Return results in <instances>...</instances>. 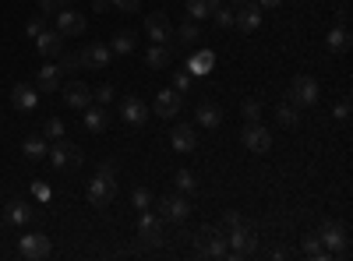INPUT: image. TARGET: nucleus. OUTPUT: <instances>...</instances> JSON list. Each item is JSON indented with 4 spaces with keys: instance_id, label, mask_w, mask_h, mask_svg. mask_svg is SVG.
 Returning <instances> with one entry per match:
<instances>
[{
    "instance_id": "1",
    "label": "nucleus",
    "mask_w": 353,
    "mask_h": 261,
    "mask_svg": "<svg viewBox=\"0 0 353 261\" xmlns=\"http://www.w3.org/2000/svg\"><path fill=\"white\" fill-rule=\"evenodd\" d=\"M85 198H88V205H92V209H110V205H113V198H117L113 163H103V166H99V173H96L92 180H88Z\"/></svg>"
},
{
    "instance_id": "2",
    "label": "nucleus",
    "mask_w": 353,
    "mask_h": 261,
    "mask_svg": "<svg viewBox=\"0 0 353 261\" xmlns=\"http://www.w3.org/2000/svg\"><path fill=\"white\" fill-rule=\"evenodd\" d=\"M50 163L61 169V173H71V169H78L81 163H85V156H81V149L74 141H68V138H53V145H50Z\"/></svg>"
},
{
    "instance_id": "3",
    "label": "nucleus",
    "mask_w": 353,
    "mask_h": 261,
    "mask_svg": "<svg viewBox=\"0 0 353 261\" xmlns=\"http://www.w3.org/2000/svg\"><path fill=\"white\" fill-rule=\"evenodd\" d=\"M194 251L201 258H226V251H230L226 233H223L219 226H201L198 237H194Z\"/></svg>"
},
{
    "instance_id": "4",
    "label": "nucleus",
    "mask_w": 353,
    "mask_h": 261,
    "mask_svg": "<svg viewBox=\"0 0 353 261\" xmlns=\"http://www.w3.org/2000/svg\"><path fill=\"white\" fill-rule=\"evenodd\" d=\"M318 240H321V247H325L329 254H336V258H346L350 254V229L343 222H325V226L318 229Z\"/></svg>"
},
{
    "instance_id": "5",
    "label": "nucleus",
    "mask_w": 353,
    "mask_h": 261,
    "mask_svg": "<svg viewBox=\"0 0 353 261\" xmlns=\"http://www.w3.org/2000/svg\"><path fill=\"white\" fill-rule=\"evenodd\" d=\"M226 244H230V258H248L254 247H258V233L251 226H244V222H237L233 229H226Z\"/></svg>"
},
{
    "instance_id": "6",
    "label": "nucleus",
    "mask_w": 353,
    "mask_h": 261,
    "mask_svg": "<svg viewBox=\"0 0 353 261\" xmlns=\"http://www.w3.org/2000/svg\"><path fill=\"white\" fill-rule=\"evenodd\" d=\"M156 209H159L156 216H159L163 222H184V219L191 216V201H188L184 194H163Z\"/></svg>"
},
{
    "instance_id": "7",
    "label": "nucleus",
    "mask_w": 353,
    "mask_h": 261,
    "mask_svg": "<svg viewBox=\"0 0 353 261\" xmlns=\"http://www.w3.org/2000/svg\"><path fill=\"white\" fill-rule=\"evenodd\" d=\"M286 96H290V103L297 106V109L301 106H314L318 103V81L311 74H297V78L290 81V92Z\"/></svg>"
},
{
    "instance_id": "8",
    "label": "nucleus",
    "mask_w": 353,
    "mask_h": 261,
    "mask_svg": "<svg viewBox=\"0 0 353 261\" xmlns=\"http://www.w3.org/2000/svg\"><path fill=\"white\" fill-rule=\"evenodd\" d=\"M241 141H244V149H248V152H254V156H265V152L272 149V131L265 127L261 121H251V124L244 127Z\"/></svg>"
},
{
    "instance_id": "9",
    "label": "nucleus",
    "mask_w": 353,
    "mask_h": 261,
    "mask_svg": "<svg viewBox=\"0 0 353 261\" xmlns=\"http://www.w3.org/2000/svg\"><path fill=\"white\" fill-rule=\"evenodd\" d=\"M50 251H53V244L46 233H21L18 237V254L25 261H43V258H50Z\"/></svg>"
},
{
    "instance_id": "10",
    "label": "nucleus",
    "mask_w": 353,
    "mask_h": 261,
    "mask_svg": "<svg viewBox=\"0 0 353 261\" xmlns=\"http://www.w3.org/2000/svg\"><path fill=\"white\" fill-rule=\"evenodd\" d=\"M138 237H141V244L145 247H159L166 237H163V219L156 216V212H149L145 209L141 212V219H138Z\"/></svg>"
},
{
    "instance_id": "11",
    "label": "nucleus",
    "mask_w": 353,
    "mask_h": 261,
    "mask_svg": "<svg viewBox=\"0 0 353 261\" xmlns=\"http://www.w3.org/2000/svg\"><path fill=\"white\" fill-rule=\"evenodd\" d=\"M57 32H61L64 39H78V36H85V18H81L78 11H71V8L57 11Z\"/></svg>"
},
{
    "instance_id": "12",
    "label": "nucleus",
    "mask_w": 353,
    "mask_h": 261,
    "mask_svg": "<svg viewBox=\"0 0 353 261\" xmlns=\"http://www.w3.org/2000/svg\"><path fill=\"white\" fill-rule=\"evenodd\" d=\"M145 32H149L152 43H170L173 39V25H170L166 11H152L149 18H145Z\"/></svg>"
},
{
    "instance_id": "13",
    "label": "nucleus",
    "mask_w": 353,
    "mask_h": 261,
    "mask_svg": "<svg viewBox=\"0 0 353 261\" xmlns=\"http://www.w3.org/2000/svg\"><path fill=\"white\" fill-rule=\"evenodd\" d=\"M181 106H184V96L176 92V89H163V92H156V113L163 121H173L176 113H181Z\"/></svg>"
},
{
    "instance_id": "14",
    "label": "nucleus",
    "mask_w": 353,
    "mask_h": 261,
    "mask_svg": "<svg viewBox=\"0 0 353 261\" xmlns=\"http://www.w3.org/2000/svg\"><path fill=\"white\" fill-rule=\"evenodd\" d=\"M36 50L46 56V61H53V56L64 53V36L57 32V28H43V32L36 36Z\"/></svg>"
},
{
    "instance_id": "15",
    "label": "nucleus",
    "mask_w": 353,
    "mask_h": 261,
    "mask_svg": "<svg viewBox=\"0 0 353 261\" xmlns=\"http://www.w3.org/2000/svg\"><path fill=\"white\" fill-rule=\"evenodd\" d=\"M36 89L39 96H53V92H61V64H43L39 67V78H36Z\"/></svg>"
},
{
    "instance_id": "16",
    "label": "nucleus",
    "mask_w": 353,
    "mask_h": 261,
    "mask_svg": "<svg viewBox=\"0 0 353 261\" xmlns=\"http://www.w3.org/2000/svg\"><path fill=\"white\" fill-rule=\"evenodd\" d=\"M121 117H124V124L141 127V124H149V106H145L138 96H131V99L121 103Z\"/></svg>"
},
{
    "instance_id": "17",
    "label": "nucleus",
    "mask_w": 353,
    "mask_h": 261,
    "mask_svg": "<svg viewBox=\"0 0 353 261\" xmlns=\"http://www.w3.org/2000/svg\"><path fill=\"white\" fill-rule=\"evenodd\" d=\"M233 25L241 28V32H258V25H261V8L258 4H241V11H233Z\"/></svg>"
},
{
    "instance_id": "18",
    "label": "nucleus",
    "mask_w": 353,
    "mask_h": 261,
    "mask_svg": "<svg viewBox=\"0 0 353 261\" xmlns=\"http://www.w3.org/2000/svg\"><path fill=\"white\" fill-rule=\"evenodd\" d=\"M36 103H39V89H36V85L18 81L11 89V106L14 109H36Z\"/></svg>"
},
{
    "instance_id": "19",
    "label": "nucleus",
    "mask_w": 353,
    "mask_h": 261,
    "mask_svg": "<svg viewBox=\"0 0 353 261\" xmlns=\"http://www.w3.org/2000/svg\"><path fill=\"white\" fill-rule=\"evenodd\" d=\"M64 103H68L71 109L92 106V89H88L85 81H71V85H64Z\"/></svg>"
},
{
    "instance_id": "20",
    "label": "nucleus",
    "mask_w": 353,
    "mask_h": 261,
    "mask_svg": "<svg viewBox=\"0 0 353 261\" xmlns=\"http://www.w3.org/2000/svg\"><path fill=\"white\" fill-rule=\"evenodd\" d=\"M85 56H88V71H103L113 61V50H110V43H88Z\"/></svg>"
},
{
    "instance_id": "21",
    "label": "nucleus",
    "mask_w": 353,
    "mask_h": 261,
    "mask_svg": "<svg viewBox=\"0 0 353 261\" xmlns=\"http://www.w3.org/2000/svg\"><path fill=\"white\" fill-rule=\"evenodd\" d=\"M28 219H32V205H28V201L11 198L8 205H4V222H11V226H25Z\"/></svg>"
},
{
    "instance_id": "22",
    "label": "nucleus",
    "mask_w": 353,
    "mask_h": 261,
    "mask_svg": "<svg viewBox=\"0 0 353 261\" xmlns=\"http://www.w3.org/2000/svg\"><path fill=\"white\" fill-rule=\"evenodd\" d=\"M194 121H198L201 127H209V131H212V127L223 124V109H219L216 103H209V99H201L198 109H194Z\"/></svg>"
},
{
    "instance_id": "23",
    "label": "nucleus",
    "mask_w": 353,
    "mask_h": 261,
    "mask_svg": "<svg viewBox=\"0 0 353 261\" xmlns=\"http://www.w3.org/2000/svg\"><path fill=\"white\" fill-rule=\"evenodd\" d=\"M170 141H173L176 152H194L198 149V134L191 131V124H176L173 134H170Z\"/></svg>"
},
{
    "instance_id": "24",
    "label": "nucleus",
    "mask_w": 353,
    "mask_h": 261,
    "mask_svg": "<svg viewBox=\"0 0 353 261\" xmlns=\"http://www.w3.org/2000/svg\"><path fill=\"white\" fill-rule=\"evenodd\" d=\"M176 39H181V46H184V50H194V46H198V39H201L198 21H194V18H188L181 28H176Z\"/></svg>"
},
{
    "instance_id": "25",
    "label": "nucleus",
    "mask_w": 353,
    "mask_h": 261,
    "mask_svg": "<svg viewBox=\"0 0 353 261\" xmlns=\"http://www.w3.org/2000/svg\"><path fill=\"white\" fill-rule=\"evenodd\" d=\"M276 124L279 127H286V131H293L301 124V109L293 106V103H283V106H276Z\"/></svg>"
},
{
    "instance_id": "26",
    "label": "nucleus",
    "mask_w": 353,
    "mask_h": 261,
    "mask_svg": "<svg viewBox=\"0 0 353 261\" xmlns=\"http://www.w3.org/2000/svg\"><path fill=\"white\" fill-rule=\"evenodd\" d=\"M85 127L92 131V134H103L106 131V109L103 106H85Z\"/></svg>"
},
{
    "instance_id": "27",
    "label": "nucleus",
    "mask_w": 353,
    "mask_h": 261,
    "mask_svg": "<svg viewBox=\"0 0 353 261\" xmlns=\"http://www.w3.org/2000/svg\"><path fill=\"white\" fill-rule=\"evenodd\" d=\"M170 61H173V56H170V50H166V43H156L149 53H145V64H149V67H156V71H163V67H170Z\"/></svg>"
},
{
    "instance_id": "28",
    "label": "nucleus",
    "mask_w": 353,
    "mask_h": 261,
    "mask_svg": "<svg viewBox=\"0 0 353 261\" xmlns=\"http://www.w3.org/2000/svg\"><path fill=\"white\" fill-rule=\"evenodd\" d=\"M216 8H219V0H188V18H194V21L212 18Z\"/></svg>"
},
{
    "instance_id": "29",
    "label": "nucleus",
    "mask_w": 353,
    "mask_h": 261,
    "mask_svg": "<svg viewBox=\"0 0 353 261\" xmlns=\"http://www.w3.org/2000/svg\"><path fill=\"white\" fill-rule=\"evenodd\" d=\"M78 67H88V56H85V46L78 53H61V74H74Z\"/></svg>"
},
{
    "instance_id": "30",
    "label": "nucleus",
    "mask_w": 353,
    "mask_h": 261,
    "mask_svg": "<svg viewBox=\"0 0 353 261\" xmlns=\"http://www.w3.org/2000/svg\"><path fill=\"white\" fill-rule=\"evenodd\" d=\"M329 50L332 53H346L350 50V28H343V25H336V28H329Z\"/></svg>"
},
{
    "instance_id": "31",
    "label": "nucleus",
    "mask_w": 353,
    "mask_h": 261,
    "mask_svg": "<svg viewBox=\"0 0 353 261\" xmlns=\"http://www.w3.org/2000/svg\"><path fill=\"white\" fill-rule=\"evenodd\" d=\"M21 152H25L28 159H46L50 145H46V138H25V141H21Z\"/></svg>"
},
{
    "instance_id": "32",
    "label": "nucleus",
    "mask_w": 353,
    "mask_h": 261,
    "mask_svg": "<svg viewBox=\"0 0 353 261\" xmlns=\"http://www.w3.org/2000/svg\"><path fill=\"white\" fill-rule=\"evenodd\" d=\"M110 50L113 53H131L134 50V32H131V28H121V32L110 39Z\"/></svg>"
},
{
    "instance_id": "33",
    "label": "nucleus",
    "mask_w": 353,
    "mask_h": 261,
    "mask_svg": "<svg viewBox=\"0 0 353 261\" xmlns=\"http://www.w3.org/2000/svg\"><path fill=\"white\" fill-rule=\"evenodd\" d=\"M188 71H191V74L212 71V53H194V56H188Z\"/></svg>"
},
{
    "instance_id": "34",
    "label": "nucleus",
    "mask_w": 353,
    "mask_h": 261,
    "mask_svg": "<svg viewBox=\"0 0 353 261\" xmlns=\"http://www.w3.org/2000/svg\"><path fill=\"white\" fill-rule=\"evenodd\" d=\"M173 184H176V191H181V194H188V191L198 187V180H194L191 169H176V173H173Z\"/></svg>"
},
{
    "instance_id": "35",
    "label": "nucleus",
    "mask_w": 353,
    "mask_h": 261,
    "mask_svg": "<svg viewBox=\"0 0 353 261\" xmlns=\"http://www.w3.org/2000/svg\"><path fill=\"white\" fill-rule=\"evenodd\" d=\"M304 254H307V258H314V261H325V258H332L325 247H321V240H318V237H304Z\"/></svg>"
},
{
    "instance_id": "36",
    "label": "nucleus",
    "mask_w": 353,
    "mask_h": 261,
    "mask_svg": "<svg viewBox=\"0 0 353 261\" xmlns=\"http://www.w3.org/2000/svg\"><path fill=\"white\" fill-rule=\"evenodd\" d=\"M241 113H244L248 124H251V121H261V103H258L254 96H248V99L241 103Z\"/></svg>"
},
{
    "instance_id": "37",
    "label": "nucleus",
    "mask_w": 353,
    "mask_h": 261,
    "mask_svg": "<svg viewBox=\"0 0 353 261\" xmlns=\"http://www.w3.org/2000/svg\"><path fill=\"white\" fill-rule=\"evenodd\" d=\"M131 205H134L138 212L149 209V205H152V194H149V187H134V191H131Z\"/></svg>"
},
{
    "instance_id": "38",
    "label": "nucleus",
    "mask_w": 353,
    "mask_h": 261,
    "mask_svg": "<svg viewBox=\"0 0 353 261\" xmlns=\"http://www.w3.org/2000/svg\"><path fill=\"white\" fill-rule=\"evenodd\" d=\"M43 134L53 141V138H64V121L61 117H50V121H43Z\"/></svg>"
},
{
    "instance_id": "39",
    "label": "nucleus",
    "mask_w": 353,
    "mask_h": 261,
    "mask_svg": "<svg viewBox=\"0 0 353 261\" xmlns=\"http://www.w3.org/2000/svg\"><path fill=\"white\" fill-rule=\"evenodd\" d=\"M212 18H216L219 28H233V8H223V4H219V8L212 11Z\"/></svg>"
},
{
    "instance_id": "40",
    "label": "nucleus",
    "mask_w": 353,
    "mask_h": 261,
    "mask_svg": "<svg viewBox=\"0 0 353 261\" xmlns=\"http://www.w3.org/2000/svg\"><path fill=\"white\" fill-rule=\"evenodd\" d=\"M71 8V0H39V11L43 14H57V11H64Z\"/></svg>"
},
{
    "instance_id": "41",
    "label": "nucleus",
    "mask_w": 353,
    "mask_h": 261,
    "mask_svg": "<svg viewBox=\"0 0 353 261\" xmlns=\"http://www.w3.org/2000/svg\"><path fill=\"white\" fill-rule=\"evenodd\" d=\"M191 78H194L191 71H176V74H173V89H176V92L184 96V92L191 89Z\"/></svg>"
},
{
    "instance_id": "42",
    "label": "nucleus",
    "mask_w": 353,
    "mask_h": 261,
    "mask_svg": "<svg viewBox=\"0 0 353 261\" xmlns=\"http://www.w3.org/2000/svg\"><path fill=\"white\" fill-rule=\"evenodd\" d=\"M43 28H46V18L39 14V18H32V21H28V25H25V36H28V39H36V36L43 32Z\"/></svg>"
},
{
    "instance_id": "43",
    "label": "nucleus",
    "mask_w": 353,
    "mask_h": 261,
    "mask_svg": "<svg viewBox=\"0 0 353 261\" xmlns=\"http://www.w3.org/2000/svg\"><path fill=\"white\" fill-rule=\"evenodd\" d=\"M332 117H336L339 124H350V99H343V103H336V109H332Z\"/></svg>"
},
{
    "instance_id": "44",
    "label": "nucleus",
    "mask_w": 353,
    "mask_h": 261,
    "mask_svg": "<svg viewBox=\"0 0 353 261\" xmlns=\"http://www.w3.org/2000/svg\"><path fill=\"white\" fill-rule=\"evenodd\" d=\"M92 99H96L99 106H106V103L113 99V89H110V85H99V89H92Z\"/></svg>"
},
{
    "instance_id": "45",
    "label": "nucleus",
    "mask_w": 353,
    "mask_h": 261,
    "mask_svg": "<svg viewBox=\"0 0 353 261\" xmlns=\"http://www.w3.org/2000/svg\"><path fill=\"white\" fill-rule=\"evenodd\" d=\"M237 222H244V219H241V212H226V216H223V226H219V229L226 233V229H233Z\"/></svg>"
},
{
    "instance_id": "46",
    "label": "nucleus",
    "mask_w": 353,
    "mask_h": 261,
    "mask_svg": "<svg viewBox=\"0 0 353 261\" xmlns=\"http://www.w3.org/2000/svg\"><path fill=\"white\" fill-rule=\"evenodd\" d=\"M110 4H113L117 11H138V4H141V0H110Z\"/></svg>"
},
{
    "instance_id": "47",
    "label": "nucleus",
    "mask_w": 353,
    "mask_h": 261,
    "mask_svg": "<svg viewBox=\"0 0 353 261\" xmlns=\"http://www.w3.org/2000/svg\"><path fill=\"white\" fill-rule=\"evenodd\" d=\"M258 8L261 11H276V8H283V0H258Z\"/></svg>"
},
{
    "instance_id": "48",
    "label": "nucleus",
    "mask_w": 353,
    "mask_h": 261,
    "mask_svg": "<svg viewBox=\"0 0 353 261\" xmlns=\"http://www.w3.org/2000/svg\"><path fill=\"white\" fill-rule=\"evenodd\" d=\"M336 18H339V25H343V28H350V8H346V4L336 11Z\"/></svg>"
},
{
    "instance_id": "49",
    "label": "nucleus",
    "mask_w": 353,
    "mask_h": 261,
    "mask_svg": "<svg viewBox=\"0 0 353 261\" xmlns=\"http://www.w3.org/2000/svg\"><path fill=\"white\" fill-rule=\"evenodd\" d=\"M106 8H110V0H92V11H103L106 14Z\"/></svg>"
},
{
    "instance_id": "50",
    "label": "nucleus",
    "mask_w": 353,
    "mask_h": 261,
    "mask_svg": "<svg viewBox=\"0 0 353 261\" xmlns=\"http://www.w3.org/2000/svg\"><path fill=\"white\" fill-rule=\"evenodd\" d=\"M226 4H248V0H226Z\"/></svg>"
}]
</instances>
